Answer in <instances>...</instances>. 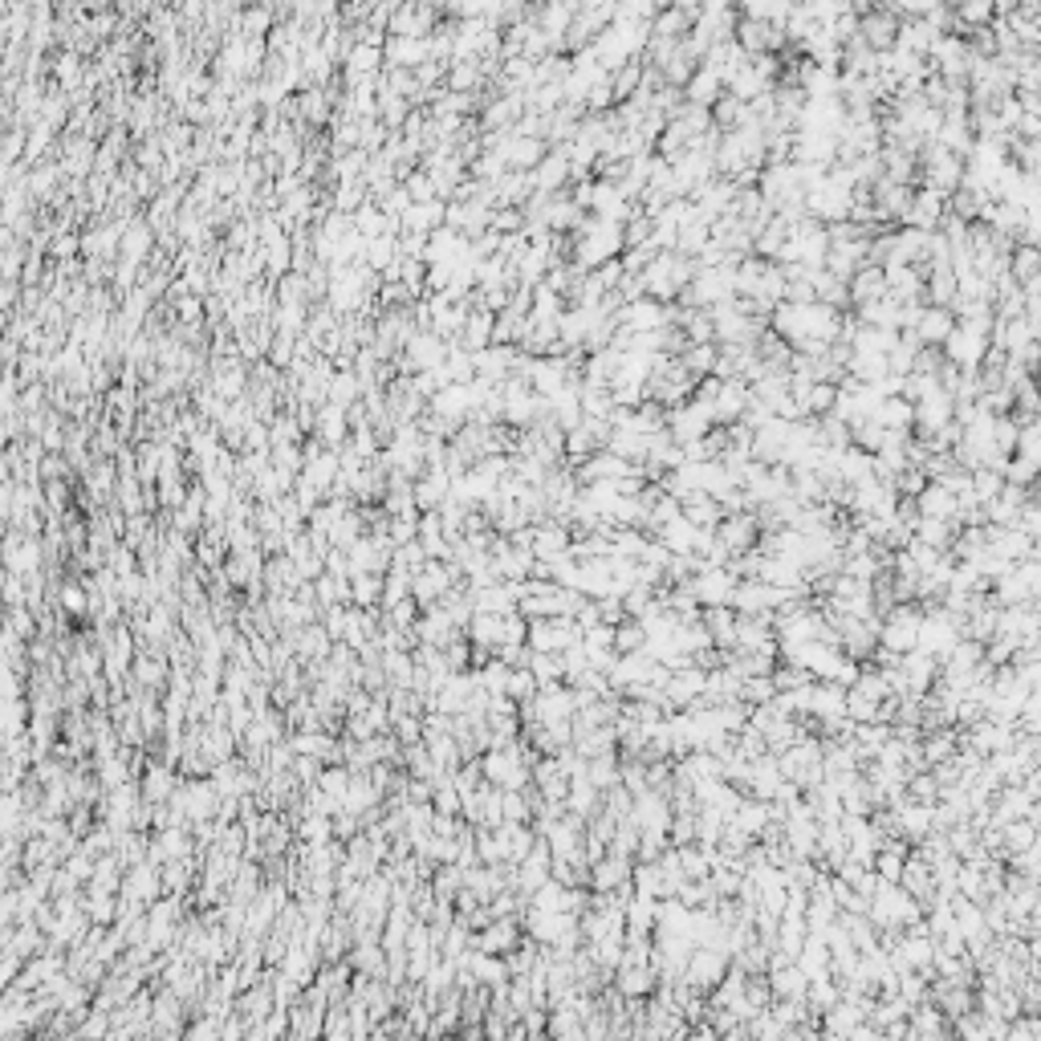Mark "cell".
Here are the masks:
<instances>
[{"instance_id": "2", "label": "cell", "mask_w": 1041, "mask_h": 1041, "mask_svg": "<svg viewBox=\"0 0 1041 1041\" xmlns=\"http://www.w3.org/2000/svg\"><path fill=\"white\" fill-rule=\"evenodd\" d=\"M716 541L720 549H745L753 541V517H724L716 525Z\"/></svg>"}, {"instance_id": "5", "label": "cell", "mask_w": 1041, "mask_h": 1041, "mask_svg": "<svg viewBox=\"0 0 1041 1041\" xmlns=\"http://www.w3.org/2000/svg\"><path fill=\"white\" fill-rule=\"evenodd\" d=\"M960 17H964V21H989V17H993V9H989V5H964V9H960Z\"/></svg>"}, {"instance_id": "4", "label": "cell", "mask_w": 1041, "mask_h": 1041, "mask_svg": "<svg viewBox=\"0 0 1041 1041\" xmlns=\"http://www.w3.org/2000/svg\"><path fill=\"white\" fill-rule=\"evenodd\" d=\"M566 179V155H554V159H545L541 163V171H537V188L545 192V188H558V183Z\"/></svg>"}, {"instance_id": "3", "label": "cell", "mask_w": 1041, "mask_h": 1041, "mask_svg": "<svg viewBox=\"0 0 1041 1041\" xmlns=\"http://www.w3.org/2000/svg\"><path fill=\"white\" fill-rule=\"evenodd\" d=\"M688 94H692L700 106L716 102V94H720V74H712V70H700V74L688 82Z\"/></svg>"}, {"instance_id": "1", "label": "cell", "mask_w": 1041, "mask_h": 1041, "mask_svg": "<svg viewBox=\"0 0 1041 1041\" xmlns=\"http://www.w3.org/2000/svg\"><path fill=\"white\" fill-rule=\"evenodd\" d=\"M952 330H956V314H952V310H940V305H928L911 334L920 338L924 346H944V342L952 338Z\"/></svg>"}]
</instances>
